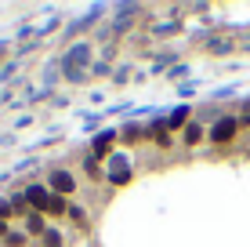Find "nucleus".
Segmentation results:
<instances>
[{"mask_svg":"<svg viewBox=\"0 0 250 247\" xmlns=\"http://www.w3.org/2000/svg\"><path fill=\"white\" fill-rule=\"evenodd\" d=\"M87 66H91V44H73L62 58H58V69H62L65 80H73V84L87 80Z\"/></svg>","mask_w":250,"mask_h":247,"instance_id":"f257e3e1","label":"nucleus"},{"mask_svg":"<svg viewBox=\"0 0 250 247\" xmlns=\"http://www.w3.org/2000/svg\"><path fill=\"white\" fill-rule=\"evenodd\" d=\"M120 146V127H102L91 135V157L94 160H109Z\"/></svg>","mask_w":250,"mask_h":247,"instance_id":"f03ea898","label":"nucleus"},{"mask_svg":"<svg viewBox=\"0 0 250 247\" xmlns=\"http://www.w3.org/2000/svg\"><path fill=\"white\" fill-rule=\"evenodd\" d=\"M236 135H239V120L236 116H218V120L207 127V138H210L214 146H229Z\"/></svg>","mask_w":250,"mask_h":247,"instance_id":"7ed1b4c3","label":"nucleus"},{"mask_svg":"<svg viewBox=\"0 0 250 247\" xmlns=\"http://www.w3.org/2000/svg\"><path fill=\"white\" fill-rule=\"evenodd\" d=\"M105 164H109L105 167L109 185H127V182H131V157H127V153H113Z\"/></svg>","mask_w":250,"mask_h":247,"instance_id":"20e7f679","label":"nucleus"},{"mask_svg":"<svg viewBox=\"0 0 250 247\" xmlns=\"http://www.w3.org/2000/svg\"><path fill=\"white\" fill-rule=\"evenodd\" d=\"M47 189L55 193V197H73L76 193V175L73 171H65V167H51V175H47Z\"/></svg>","mask_w":250,"mask_h":247,"instance_id":"39448f33","label":"nucleus"},{"mask_svg":"<svg viewBox=\"0 0 250 247\" xmlns=\"http://www.w3.org/2000/svg\"><path fill=\"white\" fill-rule=\"evenodd\" d=\"M192 120V106H178L174 113H167V131H185V124Z\"/></svg>","mask_w":250,"mask_h":247,"instance_id":"423d86ee","label":"nucleus"},{"mask_svg":"<svg viewBox=\"0 0 250 247\" xmlns=\"http://www.w3.org/2000/svg\"><path fill=\"white\" fill-rule=\"evenodd\" d=\"M203 138H207V127H203L200 120H188V124H185V131H182V142H185L188 149H196Z\"/></svg>","mask_w":250,"mask_h":247,"instance_id":"0eeeda50","label":"nucleus"},{"mask_svg":"<svg viewBox=\"0 0 250 247\" xmlns=\"http://www.w3.org/2000/svg\"><path fill=\"white\" fill-rule=\"evenodd\" d=\"M120 142H149V127H142L138 120L120 127Z\"/></svg>","mask_w":250,"mask_h":247,"instance_id":"6e6552de","label":"nucleus"},{"mask_svg":"<svg viewBox=\"0 0 250 247\" xmlns=\"http://www.w3.org/2000/svg\"><path fill=\"white\" fill-rule=\"evenodd\" d=\"M47 233V218L37 215V211H29L25 215V236H44Z\"/></svg>","mask_w":250,"mask_h":247,"instance_id":"1a4fd4ad","label":"nucleus"},{"mask_svg":"<svg viewBox=\"0 0 250 247\" xmlns=\"http://www.w3.org/2000/svg\"><path fill=\"white\" fill-rule=\"evenodd\" d=\"M11 211H15V218H25V215H29V203H25V193H15V197H11Z\"/></svg>","mask_w":250,"mask_h":247,"instance_id":"9d476101","label":"nucleus"},{"mask_svg":"<svg viewBox=\"0 0 250 247\" xmlns=\"http://www.w3.org/2000/svg\"><path fill=\"white\" fill-rule=\"evenodd\" d=\"M40 244H44V247H62L65 240H62V233H58V229H55V225H47V233H44V236H40Z\"/></svg>","mask_w":250,"mask_h":247,"instance_id":"9b49d317","label":"nucleus"},{"mask_svg":"<svg viewBox=\"0 0 250 247\" xmlns=\"http://www.w3.org/2000/svg\"><path fill=\"white\" fill-rule=\"evenodd\" d=\"M65 218H73L76 225H87V211L80 207V203H69V211H65Z\"/></svg>","mask_w":250,"mask_h":247,"instance_id":"f8f14e48","label":"nucleus"},{"mask_svg":"<svg viewBox=\"0 0 250 247\" xmlns=\"http://www.w3.org/2000/svg\"><path fill=\"white\" fill-rule=\"evenodd\" d=\"M83 171H87L91 178H102V160H94V157H87V160H83Z\"/></svg>","mask_w":250,"mask_h":247,"instance_id":"ddd939ff","label":"nucleus"},{"mask_svg":"<svg viewBox=\"0 0 250 247\" xmlns=\"http://www.w3.org/2000/svg\"><path fill=\"white\" fill-rule=\"evenodd\" d=\"M25 240H29V236H25V233H15V229H11V233H7V247H25Z\"/></svg>","mask_w":250,"mask_h":247,"instance_id":"4468645a","label":"nucleus"},{"mask_svg":"<svg viewBox=\"0 0 250 247\" xmlns=\"http://www.w3.org/2000/svg\"><path fill=\"white\" fill-rule=\"evenodd\" d=\"M210 51H214V55H225V51H232V40H214Z\"/></svg>","mask_w":250,"mask_h":247,"instance_id":"2eb2a0df","label":"nucleus"},{"mask_svg":"<svg viewBox=\"0 0 250 247\" xmlns=\"http://www.w3.org/2000/svg\"><path fill=\"white\" fill-rule=\"evenodd\" d=\"M11 218H15L11 203H7V200H0V222H11Z\"/></svg>","mask_w":250,"mask_h":247,"instance_id":"dca6fc26","label":"nucleus"},{"mask_svg":"<svg viewBox=\"0 0 250 247\" xmlns=\"http://www.w3.org/2000/svg\"><path fill=\"white\" fill-rule=\"evenodd\" d=\"M7 233H11V225H7V222H0V240H7Z\"/></svg>","mask_w":250,"mask_h":247,"instance_id":"f3484780","label":"nucleus"}]
</instances>
